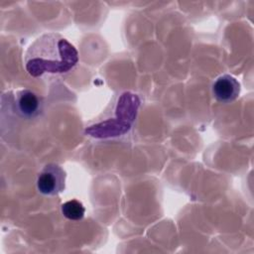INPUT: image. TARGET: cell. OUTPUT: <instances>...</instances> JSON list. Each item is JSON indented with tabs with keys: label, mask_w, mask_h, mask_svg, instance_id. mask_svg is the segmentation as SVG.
Returning a JSON list of instances; mask_svg holds the SVG:
<instances>
[{
	"label": "cell",
	"mask_w": 254,
	"mask_h": 254,
	"mask_svg": "<svg viewBox=\"0 0 254 254\" xmlns=\"http://www.w3.org/2000/svg\"><path fill=\"white\" fill-rule=\"evenodd\" d=\"M77 63L78 52L58 33L42 35L29 47L25 55L26 70L34 77L46 73H67Z\"/></svg>",
	"instance_id": "obj_1"
},
{
	"label": "cell",
	"mask_w": 254,
	"mask_h": 254,
	"mask_svg": "<svg viewBox=\"0 0 254 254\" xmlns=\"http://www.w3.org/2000/svg\"><path fill=\"white\" fill-rule=\"evenodd\" d=\"M140 106L139 97L131 92H123L117 99L113 111L102 121L85 129V133L98 139L115 138L127 133L136 119Z\"/></svg>",
	"instance_id": "obj_2"
},
{
	"label": "cell",
	"mask_w": 254,
	"mask_h": 254,
	"mask_svg": "<svg viewBox=\"0 0 254 254\" xmlns=\"http://www.w3.org/2000/svg\"><path fill=\"white\" fill-rule=\"evenodd\" d=\"M65 172L57 164H48L38 175L37 189L45 195H57L65 189Z\"/></svg>",
	"instance_id": "obj_3"
},
{
	"label": "cell",
	"mask_w": 254,
	"mask_h": 254,
	"mask_svg": "<svg viewBox=\"0 0 254 254\" xmlns=\"http://www.w3.org/2000/svg\"><path fill=\"white\" fill-rule=\"evenodd\" d=\"M15 109L23 118H35L43 110L42 98L32 90L22 89L16 93Z\"/></svg>",
	"instance_id": "obj_4"
},
{
	"label": "cell",
	"mask_w": 254,
	"mask_h": 254,
	"mask_svg": "<svg viewBox=\"0 0 254 254\" xmlns=\"http://www.w3.org/2000/svg\"><path fill=\"white\" fill-rule=\"evenodd\" d=\"M212 93L219 102H232L239 96L240 83L229 74L220 75L212 84Z\"/></svg>",
	"instance_id": "obj_5"
},
{
	"label": "cell",
	"mask_w": 254,
	"mask_h": 254,
	"mask_svg": "<svg viewBox=\"0 0 254 254\" xmlns=\"http://www.w3.org/2000/svg\"><path fill=\"white\" fill-rule=\"evenodd\" d=\"M62 213L70 220H80L85 213L83 204L76 199L68 200L62 204Z\"/></svg>",
	"instance_id": "obj_6"
}]
</instances>
